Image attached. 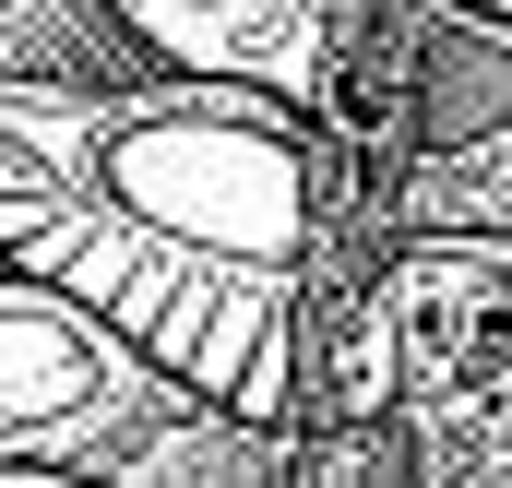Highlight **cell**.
<instances>
[{
	"label": "cell",
	"instance_id": "obj_1",
	"mask_svg": "<svg viewBox=\"0 0 512 488\" xmlns=\"http://www.w3.org/2000/svg\"><path fill=\"white\" fill-rule=\"evenodd\" d=\"M322 120L227 72H0V262L143 334L191 393L298 417Z\"/></svg>",
	"mask_w": 512,
	"mask_h": 488
},
{
	"label": "cell",
	"instance_id": "obj_2",
	"mask_svg": "<svg viewBox=\"0 0 512 488\" xmlns=\"http://www.w3.org/2000/svg\"><path fill=\"white\" fill-rule=\"evenodd\" d=\"M48 477H120V488L298 477V417H239L191 393L143 334L84 310L72 286L0 262V488Z\"/></svg>",
	"mask_w": 512,
	"mask_h": 488
},
{
	"label": "cell",
	"instance_id": "obj_3",
	"mask_svg": "<svg viewBox=\"0 0 512 488\" xmlns=\"http://www.w3.org/2000/svg\"><path fill=\"white\" fill-rule=\"evenodd\" d=\"M393 417L405 477L512 488V239L501 227H405L310 358L298 429Z\"/></svg>",
	"mask_w": 512,
	"mask_h": 488
},
{
	"label": "cell",
	"instance_id": "obj_4",
	"mask_svg": "<svg viewBox=\"0 0 512 488\" xmlns=\"http://www.w3.org/2000/svg\"><path fill=\"white\" fill-rule=\"evenodd\" d=\"M382 227H501L512 239V12L393 0V155Z\"/></svg>",
	"mask_w": 512,
	"mask_h": 488
},
{
	"label": "cell",
	"instance_id": "obj_5",
	"mask_svg": "<svg viewBox=\"0 0 512 488\" xmlns=\"http://www.w3.org/2000/svg\"><path fill=\"white\" fill-rule=\"evenodd\" d=\"M167 72H227V84H274L310 120H334L346 72L370 60L393 0H108Z\"/></svg>",
	"mask_w": 512,
	"mask_h": 488
},
{
	"label": "cell",
	"instance_id": "obj_6",
	"mask_svg": "<svg viewBox=\"0 0 512 488\" xmlns=\"http://www.w3.org/2000/svg\"><path fill=\"white\" fill-rule=\"evenodd\" d=\"M0 72H155V48L131 36L108 0H0Z\"/></svg>",
	"mask_w": 512,
	"mask_h": 488
}]
</instances>
